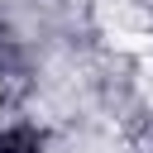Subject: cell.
Wrapping results in <instances>:
<instances>
[{
  "mask_svg": "<svg viewBox=\"0 0 153 153\" xmlns=\"http://www.w3.org/2000/svg\"><path fill=\"white\" fill-rule=\"evenodd\" d=\"M0 153H38V139H33L29 129H14V134L0 139Z\"/></svg>",
  "mask_w": 153,
  "mask_h": 153,
  "instance_id": "cell-1",
  "label": "cell"
}]
</instances>
